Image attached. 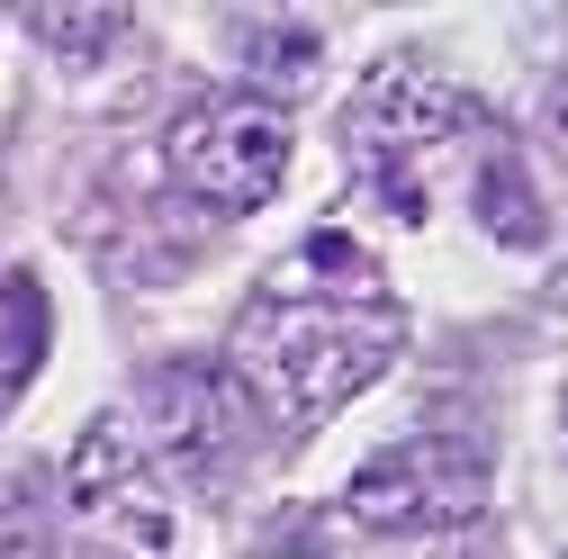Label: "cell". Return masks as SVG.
<instances>
[{
    "label": "cell",
    "mask_w": 568,
    "mask_h": 559,
    "mask_svg": "<svg viewBox=\"0 0 568 559\" xmlns=\"http://www.w3.org/2000/svg\"><path fill=\"white\" fill-rule=\"evenodd\" d=\"M244 54H253V73H290L280 91H298L316 73V37L307 28H244Z\"/></svg>",
    "instance_id": "cell-10"
},
{
    "label": "cell",
    "mask_w": 568,
    "mask_h": 559,
    "mask_svg": "<svg viewBox=\"0 0 568 559\" xmlns=\"http://www.w3.org/2000/svg\"><path fill=\"white\" fill-rule=\"evenodd\" d=\"M559 415H568V406H559Z\"/></svg>",
    "instance_id": "cell-13"
},
{
    "label": "cell",
    "mask_w": 568,
    "mask_h": 559,
    "mask_svg": "<svg viewBox=\"0 0 568 559\" xmlns=\"http://www.w3.org/2000/svg\"><path fill=\"white\" fill-rule=\"evenodd\" d=\"M478 109L434 82V73H415V63H379V73L362 82V100H352V172H362V190L388 207L397 226H424L434 217V181L443 163H469L460 145H478Z\"/></svg>",
    "instance_id": "cell-2"
},
{
    "label": "cell",
    "mask_w": 568,
    "mask_h": 559,
    "mask_svg": "<svg viewBox=\"0 0 568 559\" xmlns=\"http://www.w3.org/2000/svg\"><path fill=\"white\" fill-rule=\"evenodd\" d=\"M63 524L82 541H100L109 559H172V497H163V469L145 460L126 415H100L73 443V460H63Z\"/></svg>",
    "instance_id": "cell-3"
},
{
    "label": "cell",
    "mask_w": 568,
    "mask_h": 559,
    "mask_svg": "<svg viewBox=\"0 0 568 559\" xmlns=\"http://www.w3.org/2000/svg\"><path fill=\"white\" fill-rule=\"evenodd\" d=\"M0 559H109V550L82 541L63 515H10L0 524Z\"/></svg>",
    "instance_id": "cell-9"
},
{
    "label": "cell",
    "mask_w": 568,
    "mask_h": 559,
    "mask_svg": "<svg viewBox=\"0 0 568 559\" xmlns=\"http://www.w3.org/2000/svg\"><path fill=\"white\" fill-rule=\"evenodd\" d=\"M541 118H550V145L568 154V63H559V82H550V100H541Z\"/></svg>",
    "instance_id": "cell-12"
},
{
    "label": "cell",
    "mask_w": 568,
    "mask_h": 559,
    "mask_svg": "<svg viewBox=\"0 0 568 559\" xmlns=\"http://www.w3.org/2000/svg\"><path fill=\"white\" fill-rule=\"evenodd\" d=\"M45 334H54V307H45V289H37V271H0V415H10L19 388L37 379Z\"/></svg>",
    "instance_id": "cell-8"
},
{
    "label": "cell",
    "mask_w": 568,
    "mask_h": 559,
    "mask_svg": "<svg viewBox=\"0 0 568 559\" xmlns=\"http://www.w3.org/2000/svg\"><path fill=\"white\" fill-rule=\"evenodd\" d=\"M397 343H406V307L379 280V262L343 226H316L253 289L226 388L244 406V425H262L271 443H298L397 362Z\"/></svg>",
    "instance_id": "cell-1"
},
{
    "label": "cell",
    "mask_w": 568,
    "mask_h": 559,
    "mask_svg": "<svg viewBox=\"0 0 568 559\" xmlns=\"http://www.w3.org/2000/svg\"><path fill=\"white\" fill-rule=\"evenodd\" d=\"M343 506L371 532H443L469 524L487 506V451L469 434H406L379 460H362V478L343 487Z\"/></svg>",
    "instance_id": "cell-5"
},
{
    "label": "cell",
    "mask_w": 568,
    "mask_h": 559,
    "mask_svg": "<svg viewBox=\"0 0 568 559\" xmlns=\"http://www.w3.org/2000/svg\"><path fill=\"white\" fill-rule=\"evenodd\" d=\"M135 443H145V460H163L199 487H226V469L244 451V406L207 362H163L145 379V406H135Z\"/></svg>",
    "instance_id": "cell-6"
},
{
    "label": "cell",
    "mask_w": 568,
    "mask_h": 559,
    "mask_svg": "<svg viewBox=\"0 0 568 559\" xmlns=\"http://www.w3.org/2000/svg\"><path fill=\"white\" fill-rule=\"evenodd\" d=\"M118 37V10H37V45L54 54H100Z\"/></svg>",
    "instance_id": "cell-11"
},
{
    "label": "cell",
    "mask_w": 568,
    "mask_h": 559,
    "mask_svg": "<svg viewBox=\"0 0 568 559\" xmlns=\"http://www.w3.org/2000/svg\"><path fill=\"white\" fill-rule=\"evenodd\" d=\"M469 199H478V217L506 235V244H541V199L524 181V154L506 145V126H478V145H469Z\"/></svg>",
    "instance_id": "cell-7"
},
{
    "label": "cell",
    "mask_w": 568,
    "mask_h": 559,
    "mask_svg": "<svg viewBox=\"0 0 568 559\" xmlns=\"http://www.w3.org/2000/svg\"><path fill=\"white\" fill-rule=\"evenodd\" d=\"M280 172H290V118L253 91H207L172 126V181L207 207H226V217L262 207L280 190Z\"/></svg>",
    "instance_id": "cell-4"
}]
</instances>
